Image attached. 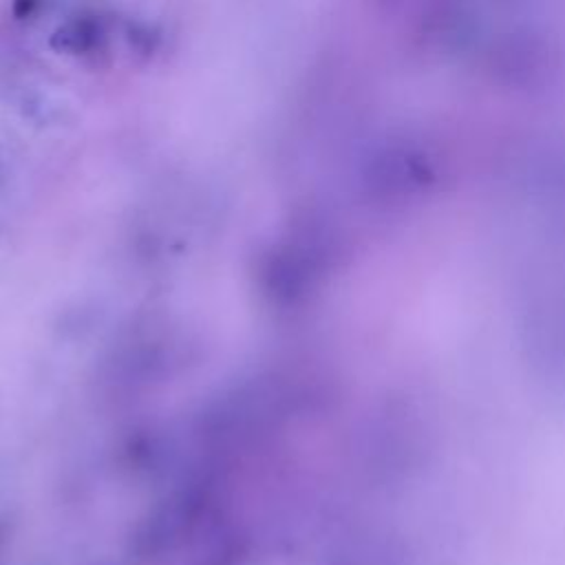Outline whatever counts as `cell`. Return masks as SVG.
I'll use <instances>...</instances> for the list:
<instances>
[{"label":"cell","instance_id":"7a4b0ae2","mask_svg":"<svg viewBox=\"0 0 565 565\" xmlns=\"http://www.w3.org/2000/svg\"><path fill=\"white\" fill-rule=\"evenodd\" d=\"M40 7V0H13V15L24 20V18H31Z\"/></svg>","mask_w":565,"mask_h":565},{"label":"cell","instance_id":"6da1fadb","mask_svg":"<svg viewBox=\"0 0 565 565\" xmlns=\"http://www.w3.org/2000/svg\"><path fill=\"white\" fill-rule=\"evenodd\" d=\"M104 22L99 15L82 13L66 20L51 35V46L66 55H88L104 42Z\"/></svg>","mask_w":565,"mask_h":565}]
</instances>
